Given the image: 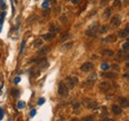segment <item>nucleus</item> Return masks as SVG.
Listing matches in <instances>:
<instances>
[{"label": "nucleus", "mask_w": 129, "mask_h": 121, "mask_svg": "<svg viewBox=\"0 0 129 121\" xmlns=\"http://www.w3.org/2000/svg\"><path fill=\"white\" fill-rule=\"evenodd\" d=\"M73 104V107H74V108H79V102H76V101H74Z\"/></svg>", "instance_id": "obj_40"}, {"label": "nucleus", "mask_w": 129, "mask_h": 121, "mask_svg": "<svg viewBox=\"0 0 129 121\" xmlns=\"http://www.w3.org/2000/svg\"><path fill=\"white\" fill-rule=\"evenodd\" d=\"M128 48H129V42H128V40H127V41L123 45H122V50H123L124 52H127L128 51Z\"/></svg>", "instance_id": "obj_25"}, {"label": "nucleus", "mask_w": 129, "mask_h": 121, "mask_svg": "<svg viewBox=\"0 0 129 121\" xmlns=\"http://www.w3.org/2000/svg\"><path fill=\"white\" fill-rule=\"evenodd\" d=\"M30 75H31V77H39V75H40V72L37 71V70H35V69H31Z\"/></svg>", "instance_id": "obj_20"}, {"label": "nucleus", "mask_w": 129, "mask_h": 121, "mask_svg": "<svg viewBox=\"0 0 129 121\" xmlns=\"http://www.w3.org/2000/svg\"><path fill=\"white\" fill-rule=\"evenodd\" d=\"M72 46H73V43H70V44H66L64 48H65V49H71V48H72Z\"/></svg>", "instance_id": "obj_37"}, {"label": "nucleus", "mask_w": 129, "mask_h": 121, "mask_svg": "<svg viewBox=\"0 0 129 121\" xmlns=\"http://www.w3.org/2000/svg\"><path fill=\"white\" fill-rule=\"evenodd\" d=\"M50 31H51V32H53V31L58 32V31H59V28L55 27V25H51V27H50Z\"/></svg>", "instance_id": "obj_32"}, {"label": "nucleus", "mask_w": 129, "mask_h": 121, "mask_svg": "<svg viewBox=\"0 0 129 121\" xmlns=\"http://www.w3.org/2000/svg\"><path fill=\"white\" fill-rule=\"evenodd\" d=\"M128 35H129V30H128V25H127L125 29L119 31L118 36H119V38H127Z\"/></svg>", "instance_id": "obj_11"}, {"label": "nucleus", "mask_w": 129, "mask_h": 121, "mask_svg": "<svg viewBox=\"0 0 129 121\" xmlns=\"http://www.w3.org/2000/svg\"><path fill=\"white\" fill-rule=\"evenodd\" d=\"M114 5H115V6H117V7H120V6H121L120 0H114Z\"/></svg>", "instance_id": "obj_36"}, {"label": "nucleus", "mask_w": 129, "mask_h": 121, "mask_svg": "<svg viewBox=\"0 0 129 121\" xmlns=\"http://www.w3.org/2000/svg\"><path fill=\"white\" fill-rule=\"evenodd\" d=\"M107 30H108V26H107V25H103V26L100 28L99 32H100V34H104V33L107 32Z\"/></svg>", "instance_id": "obj_24"}, {"label": "nucleus", "mask_w": 129, "mask_h": 121, "mask_svg": "<svg viewBox=\"0 0 129 121\" xmlns=\"http://www.w3.org/2000/svg\"><path fill=\"white\" fill-rule=\"evenodd\" d=\"M93 119H94V117H93V116H87V117L84 118V121H89V120H93Z\"/></svg>", "instance_id": "obj_39"}, {"label": "nucleus", "mask_w": 129, "mask_h": 121, "mask_svg": "<svg viewBox=\"0 0 129 121\" xmlns=\"http://www.w3.org/2000/svg\"><path fill=\"white\" fill-rule=\"evenodd\" d=\"M96 77H97L96 73H92V75H91V76H90V77H89V78H87L86 83L89 84V85H92V84L94 83V82L96 80Z\"/></svg>", "instance_id": "obj_12"}, {"label": "nucleus", "mask_w": 129, "mask_h": 121, "mask_svg": "<svg viewBox=\"0 0 129 121\" xmlns=\"http://www.w3.org/2000/svg\"><path fill=\"white\" fill-rule=\"evenodd\" d=\"M20 80H21V77H15V79H14V82L15 83H18Z\"/></svg>", "instance_id": "obj_41"}, {"label": "nucleus", "mask_w": 129, "mask_h": 121, "mask_svg": "<svg viewBox=\"0 0 129 121\" xmlns=\"http://www.w3.org/2000/svg\"><path fill=\"white\" fill-rule=\"evenodd\" d=\"M49 1H51V2H53V3H56L57 0H49Z\"/></svg>", "instance_id": "obj_45"}, {"label": "nucleus", "mask_w": 129, "mask_h": 121, "mask_svg": "<svg viewBox=\"0 0 129 121\" xmlns=\"http://www.w3.org/2000/svg\"><path fill=\"white\" fill-rule=\"evenodd\" d=\"M111 68L113 69V70H115V71H119L120 70V68H119V66L118 65H116V64H114V65H112V66Z\"/></svg>", "instance_id": "obj_35"}, {"label": "nucleus", "mask_w": 129, "mask_h": 121, "mask_svg": "<svg viewBox=\"0 0 129 121\" xmlns=\"http://www.w3.org/2000/svg\"><path fill=\"white\" fill-rule=\"evenodd\" d=\"M110 15H111V9L105 10V12H104V18H108Z\"/></svg>", "instance_id": "obj_28"}, {"label": "nucleus", "mask_w": 129, "mask_h": 121, "mask_svg": "<svg viewBox=\"0 0 129 121\" xmlns=\"http://www.w3.org/2000/svg\"><path fill=\"white\" fill-rule=\"evenodd\" d=\"M69 1H72V0H69Z\"/></svg>", "instance_id": "obj_47"}, {"label": "nucleus", "mask_w": 129, "mask_h": 121, "mask_svg": "<svg viewBox=\"0 0 129 121\" xmlns=\"http://www.w3.org/2000/svg\"><path fill=\"white\" fill-rule=\"evenodd\" d=\"M38 66H39L40 70H46V69L49 66V63L47 62L46 59H42V60H41L40 62L38 63Z\"/></svg>", "instance_id": "obj_6"}, {"label": "nucleus", "mask_w": 129, "mask_h": 121, "mask_svg": "<svg viewBox=\"0 0 129 121\" xmlns=\"http://www.w3.org/2000/svg\"><path fill=\"white\" fill-rule=\"evenodd\" d=\"M0 7H1L2 10L6 9V4H5V2L3 1V0H0Z\"/></svg>", "instance_id": "obj_31"}, {"label": "nucleus", "mask_w": 129, "mask_h": 121, "mask_svg": "<svg viewBox=\"0 0 129 121\" xmlns=\"http://www.w3.org/2000/svg\"><path fill=\"white\" fill-rule=\"evenodd\" d=\"M5 16H6V13H4V12L0 14V33H1V30H2V26H3V23H4Z\"/></svg>", "instance_id": "obj_17"}, {"label": "nucleus", "mask_w": 129, "mask_h": 121, "mask_svg": "<svg viewBox=\"0 0 129 121\" xmlns=\"http://www.w3.org/2000/svg\"><path fill=\"white\" fill-rule=\"evenodd\" d=\"M100 76L102 77H105V78L113 79V78H116L117 77V73L116 72H102Z\"/></svg>", "instance_id": "obj_5"}, {"label": "nucleus", "mask_w": 129, "mask_h": 121, "mask_svg": "<svg viewBox=\"0 0 129 121\" xmlns=\"http://www.w3.org/2000/svg\"><path fill=\"white\" fill-rule=\"evenodd\" d=\"M108 2H109V0H102V1H100V6L101 7H104V6H106L108 4Z\"/></svg>", "instance_id": "obj_30"}, {"label": "nucleus", "mask_w": 129, "mask_h": 121, "mask_svg": "<svg viewBox=\"0 0 129 121\" xmlns=\"http://www.w3.org/2000/svg\"><path fill=\"white\" fill-rule=\"evenodd\" d=\"M65 84L69 87V89H72L79 83V78L77 77H67L64 80Z\"/></svg>", "instance_id": "obj_2"}, {"label": "nucleus", "mask_w": 129, "mask_h": 121, "mask_svg": "<svg viewBox=\"0 0 129 121\" xmlns=\"http://www.w3.org/2000/svg\"><path fill=\"white\" fill-rule=\"evenodd\" d=\"M11 94H12L13 97H18V96L20 95V91H19V89H17V88H12Z\"/></svg>", "instance_id": "obj_22"}, {"label": "nucleus", "mask_w": 129, "mask_h": 121, "mask_svg": "<svg viewBox=\"0 0 129 121\" xmlns=\"http://www.w3.org/2000/svg\"><path fill=\"white\" fill-rule=\"evenodd\" d=\"M73 4H79V0H72Z\"/></svg>", "instance_id": "obj_43"}, {"label": "nucleus", "mask_w": 129, "mask_h": 121, "mask_svg": "<svg viewBox=\"0 0 129 121\" xmlns=\"http://www.w3.org/2000/svg\"><path fill=\"white\" fill-rule=\"evenodd\" d=\"M35 114H36V109H32L31 112H30V116L34 117V116H35Z\"/></svg>", "instance_id": "obj_38"}, {"label": "nucleus", "mask_w": 129, "mask_h": 121, "mask_svg": "<svg viewBox=\"0 0 129 121\" xmlns=\"http://www.w3.org/2000/svg\"><path fill=\"white\" fill-rule=\"evenodd\" d=\"M97 30H98V23L97 22H94L90 27L87 28V30L85 31V35L89 36V37H91V38L96 37L97 32H98Z\"/></svg>", "instance_id": "obj_1"}, {"label": "nucleus", "mask_w": 129, "mask_h": 121, "mask_svg": "<svg viewBox=\"0 0 129 121\" xmlns=\"http://www.w3.org/2000/svg\"><path fill=\"white\" fill-rule=\"evenodd\" d=\"M119 103L121 104L122 107H124V108H128V106H129L128 99L126 97H120L119 98Z\"/></svg>", "instance_id": "obj_14"}, {"label": "nucleus", "mask_w": 129, "mask_h": 121, "mask_svg": "<svg viewBox=\"0 0 129 121\" xmlns=\"http://www.w3.org/2000/svg\"><path fill=\"white\" fill-rule=\"evenodd\" d=\"M70 38V34L69 33H63L62 35H61V38H60V42H64L66 40H67Z\"/></svg>", "instance_id": "obj_19"}, {"label": "nucleus", "mask_w": 129, "mask_h": 121, "mask_svg": "<svg viewBox=\"0 0 129 121\" xmlns=\"http://www.w3.org/2000/svg\"><path fill=\"white\" fill-rule=\"evenodd\" d=\"M109 65H108V63H102L101 64V66H100V68H101V70L102 71H108V69H109Z\"/></svg>", "instance_id": "obj_23"}, {"label": "nucleus", "mask_w": 129, "mask_h": 121, "mask_svg": "<svg viewBox=\"0 0 129 121\" xmlns=\"http://www.w3.org/2000/svg\"><path fill=\"white\" fill-rule=\"evenodd\" d=\"M102 55L104 57H112L113 56V52L111 50H104L102 52Z\"/></svg>", "instance_id": "obj_21"}, {"label": "nucleus", "mask_w": 129, "mask_h": 121, "mask_svg": "<svg viewBox=\"0 0 129 121\" xmlns=\"http://www.w3.org/2000/svg\"><path fill=\"white\" fill-rule=\"evenodd\" d=\"M42 7L44 9H48V7H49V0H45V1L42 3Z\"/></svg>", "instance_id": "obj_27"}, {"label": "nucleus", "mask_w": 129, "mask_h": 121, "mask_svg": "<svg viewBox=\"0 0 129 121\" xmlns=\"http://www.w3.org/2000/svg\"><path fill=\"white\" fill-rule=\"evenodd\" d=\"M45 101H46L45 98L41 97V98L39 99V101H38V104H39V105H42V104H44V103H45Z\"/></svg>", "instance_id": "obj_34"}, {"label": "nucleus", "mask_w": 129, "mask_h": 121, "mask_svg": "<svg viewBox=\"0 0 129 121\" xmlns=\"http://www.w3.org/2000/svg\"><path fill=\"white\" fill-rule=\"evenodd\" d=\"M25 106H26V103H25L24 101H19V102L17 103V107H18V109H22V108H24Z\"/></svg>", "instance_id": "obj_26"}, {"label": "nucleus", "mask_w": 129, "mask_h": 121, "mask_svg": "<svg viewBox=\"0 0 129 121\" xmlns=\"http://www.w3.org/2000/svg\"><path fill=\"white\" fill-rule=\"evenodd\" d=\"M111 26L112 27H118L119 25H120V23H121V20H120V17L119 16H114L112 19H111Z\"/></svg>", "instance_id": "obj_9"}, {"label": "nucleus", "mask_w": 129, "mask_h": 121, "mask_svg": "<svg viewBox=\"0 0 129 121\" xmlns=\"http://www.w3.org/2000/svg\"><path fill=\"white\" fill-rule=\"evenodd\" d=\"M92 69H93V65H92L91 63H90V62L84 63L83 66H80V70L83 71V72H90Z\"/></svg>", "instance_id": "obj_4"}, {"label": "nucleus", "mask_w": 129, "mask_h": 121, "mask_svg": "<svg viewBox=\"0 0 129 121\" xmlns=\"http://www.w3.org/2000/svg\"><path fill=\"white\" fill-rule=\"evenodd\" d=\"M50 51H51V47L50 46H44L43 48L39 51V55L40 56H44V55H46V54H48Z\"/></svg>", "instance_id": "obj_13"}, {"label": "nucleus", "mask_w": 129, "mask_h": 121, "mask_svg": "<svg viewBox=\"0 0 129 121\" xmlns=\"http://www.w3.org/2000/svg\"><path fill=\"white\" fill-rule=\"evenodd\" d=\"M42 38H43V40H45V41L49 42V41H52L53 39L56 38V34H55V33H53V32H50V33H47V34L43 35Z\"/></svg>", "instance_id": "obj_8"}, {"label": "nucleus", "mask_w": 129, "mask_h": 121, "mask_svg": "<svg viewBox=\"0 0 129 121\" xmlns=\"http://www.w3.org/2000/svg\"><path fill=\"white\" fill-rule=\"evenodd\" d=\"M115 41H116V37L114 35H109L108 37L102 39V42H107V43H113Z\"/></svg>", "instance_id": "obj_15"}, {"label": "nucleus", "mask_w": 129, "mask_h": 121, "mask_svg": "<svg viewBox=\"0 0 129 121\" xmlns=\"http://www.w3.org/2000/svg\"><path fill=\"white\" fill-rule=\"evenodd\" d=\"M109 88H110V83L108 82H101L100 85H99V89L101 91H103V92L108 91V89H109Z\"/></svg>", "instance_id": "obj_7"}, {"label": "nucleus", "mask_w": 129, "mask_h": 121, "mask_svg": "<svg viewBox=\"0 0 129 121\" xmlns=\"http://www.w3.org/2000/svg\"><path fill=\"white\" fill-rule=\"evenodd\" d=\"M122 56H123V54H122V51H119V52L117 53V56H116V58H115V60H121Z\"/></svg>", "instance_id": "obj_29"}, {"label": "nucleus", "mask_w": 129, "mask_h": 121, "mask_svg": "<svg viewBox=\"0 0 129 121\" xmlns=\"http://www.w3.org/2000/svg\"><path fill=\"white\" fill-rule=\"evenodd\" d=\"M58 91H59V94L61 96H66V95H67V93H69V87L65 84L64 82H60Z\"/></svg>", "instance_id": "obj_3"}, {"label": "nucleus", "mask_w": 129, "mask_h": 121, "mask_svg": "<svg viewBox=\"0 0 129 121\" xmlns=\"http://www.w3.org/2000/svg\"><path fill=\"white\" fill-rule=\"evenodd\" d=\"M125 3H126V4H128V0H125Z\"/></svg>", "instance_id": "obj_46"}, {"label": "nucleus", "mask_w": 129, "mask_h": 121, "mask_svg": "<svg viewBox=\"0 0 129 121\" xmlns=\"http://www.w3.org/2000/svg\"><path fill=\"white\" fill-rule=\"evenodd\" d=\"M111 110L112 112L115 114V115H119V114L122 113V109H121V107L118 106L117 104H113L112 107H111Z\"/></svg>", "instance_id": "obj_10"}, {"label": "nucleus", "mask_w": 129, "mask_h": 121, "mask_svg": "<svg viewBox=\"0 0 129 121\" xmlns=\"http://www.w3.org/2000/svg\"><path fill=\"white\" fill-rule=\"evenodd\" d=\"M87 107H89L90 109H96L97 107H98V104H97V102H95V101H90V102L89 103V105H87Z\"/></svg>", "instance_id": "obj_18"}, {"label": "nucleus", "mask_w": 129, "mask_h": 121, "mask_svg": "<svg viewBox=\"0 0 129 121\" xmlns=\"http://www.w3.org/2000/svg\"><path fill=\"white\" fill-rule=\"evenodd\" d=\"M123 77H124L125 79H127V78H128V72H126V73H125V75L123 76Z\"/></svg>", "instance_id": "obj_44"}, {"label": "nucleus", "mask_w": 129, "mask_h": 121, "mask_svg": "<svg viewBox=\"0 0 129 121\" xmlns=\"http://www.w3.org/2000/svg\"><path fill=\"white\" fill-rule=\"evenodd\" d=\"M3 118V109L0 108V120H2Z\"/></svg>", "instance_id": "obj_42"}, {"label": "nucleus", "mask_w": 129, "mask_h": 121, "mask_svg": "<svg viewBox=\"0 0 129 121\" xmlns=\"http://www.w3.org/2000/svg\"><path fill=\"white\" fill-rule=\"evenodd\" d=\"M25 44H26V41H25V40H23V41H22V45H21V49H20V54H22V53H23Z\"/></svg>", "instance_id": "obj_33"}, {"label": "nucleus", "mask_w": 129, "mask_h": 121, "mask_svg": "<svg viewBox=\"0 0 129 121\" xmlns=\"http://www.w3.org/2000/svg\"><path fill=\"white\" fill-rule=\"evenodd\" d=\"M41 46H43V40L40 38H37L35 41H34V47H35V48H39Z\"/></svg>", "instance_id": "obj_16"}]
</instances>
